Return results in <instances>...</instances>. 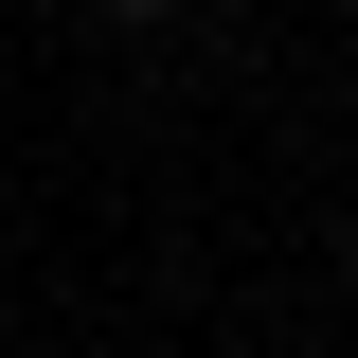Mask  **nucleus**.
<instances>
[{
    "label": "nucleus",
    "mask_w": 358,
    "mask_h": 358,
    "mask_svg": "<svg viewBox=\"0 0 358 358\" xmlns=\"http://www.w3.org/2000/svg\"><path fill=\"white\" fill-rule=\"evenodd\" d=\"M126 18H179V0H126Z\"/></svg>",
    "instance_id": "obj_1"
}]
</instances>
